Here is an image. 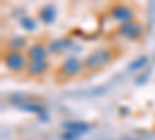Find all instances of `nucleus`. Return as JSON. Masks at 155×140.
<instances>
[{"label": "nucleus", "mask_w": 155, "mask_h": 140, "mask_svg": "<svg viewBox=\"0 0 155 140\" xmlns=\"http://www.w3.org/2000/svg\"><path fill=\"white\" fill-rule=\"evenodd\" d=\"M47 47H48V52L50 53H61V52H64V50L67 48V41L65 39L51 41V44L47 45Z\"/></svg>", "instance_id": "obj_10"}, {"label": "nucleus", "mask_w": 155, "mask_h": 140, "mask_svg": "<svg viewBox=\"0 0 155 140\" xmlns=\"http://www.w3.org/2000/svg\"><path fill=\"white\" fill-rule=\"evenodd\" d=\"M48 59H42V61H28V66H27V73L30 76H42L47 73L48 70Z\"/></svg>", "instance_id": "obj_7"}, {"label": "nucleus", "mask_w": 155, "mask_h": 140, "mask_svg": "<svg viewBox=\"0 0 155 140\" xmlns=\"http://www.w3.org/2000/svg\"><path fill=\"white\" fill-rule=\"evenodd\" d=\"M85 70L84 69V59H79V58H67L65 61L59 66V76L65 80H71V78H76L78 75H81V72Z\"/></svg>", "instance_id": "obj_3"}, {"label": "nucleus", "mask_w": 155, "mask_h": 140, "mask_svg": "<svg viewBox=\"0 0 155 140\" xmlns=\"http://www.w3.org/2000/svg\"><path fill=\"white\" fill-rule=\"evenodd\" d=\"M20 25H22V28H25V30H28V31H33L37 25H36V20L33 19V17H23L22 20H20Z\"/></svg>", "instance_id": "obj_11"}, {"label": "nucleus", "mask_w": 155, "mask_h": 140, "mask_svg": "<svg viewBox=\"0 0 155 140\" xmlns=\"http://www.w3.org/2000/svg\"><path fill=\"white\" fill-rule=\"evenodd\" d=\"M110 17L115 20V22H120V23H124V22H129V20H135V12L134 9L126 5V3H116L110 8Z\"/></svg>", "instance_id": "obj_5"}, {"label": "nucleus", "mask_w": 155, "mask_h": 140, "mask_svg": "<svg viewBox=\"0 0 155 140\" xmlns=\"http://www.w3.org/2000/svg\"><path fill=\"white\" fill-rule=\"evenodd\" d=\"M48 47L42 42H34L27 48V56L28 61H42V59H48Z\"/></svg>", "instance_id": "obj_6"}, {"label": "nucleus", "mask_w": 155, "mask_h": 140, "mask_svg": "<svg viewBox=\"0 0 155 140\" xmlns=\"http://www.w3.org/2000/svg\"><path fill=\"white\" fill-rule=\"evenodd\" d=\"M39 19L44 23H51L56 19V8L53 5H45L39 9Z\"/></svg>", "instance_id": "obj_9"}, {"label": "nucleus", "mask_w": 155, "mask_h": 140, "mask_svg": "<svg viewBox=\"0 0 155 140\" xmlns=\"http://www.w3.org/2000/svg\"><path fill=\"white\" fill-rule=\"evenodd\" d=\"M3 64L5 67L12 72V73H22L27 72V66H28V56L23 52H17V50H5L3 52Z\"/></svg>", "instance_id": "obj_2"}, {"label": "nucleus", "mask_w": 155, "mask_h": 140, "mask_svg": "<svg viewBox=\"0 0 155 140\" xmlns=\"http://www.w3.org/2000/svg\"><path fill=\"white\" fill-rule=\"evenodd\" d=\"M6 45H8V50H17V52H22L23 48H28V39L23 36H11L9 39L6 41Z\"/></svg>", "instance_id": "obj_8"}, {"label": "nucleus", "mask_w": 155, "mask_h": 140, "mask_svg": "<svg viewBox=\"0 0 155 140\" xmlns=\"http://www.w3.org/2000/svg\"><path fill=\"white\" fill-rule=\"evenodd\" d=\"M115 58V52L109 47H99L93 52H90L84 58V69L87 72H96L106 67L109 62Z\"/></svg>", "instance_id": "obj_1"}, {"label": "nucleus", "mask_w": 155, "mask_h": 140, "mask_svg": "<svg viewBox=\"0 0 155 140\" xmlns=\"http://www.w3.org/2000/svg\"><path fill=\"white\" fill-rule=\"evenodd\" d=\"M116 34L120 37H123V39H127V41H138L143 36V27L137 20H129V22L118 25Z\"/></svg>", "instance_id": "obj_4"}]
</instances>
